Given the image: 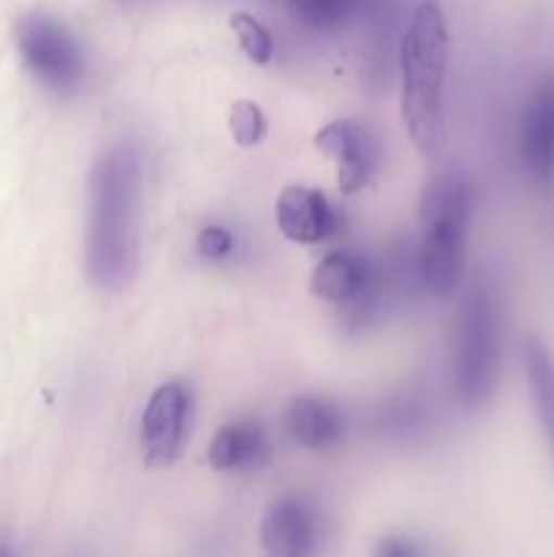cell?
Listing matches in <instances>:
<instances>
[{
    "mask_svg": "<svg viewBox=\"0 0 554 557\" xmlns=\"http://www.w3.org/2000/svg\"><path fill=\"white\" fill-rule=\"evenodd\" d=\"M228 128L237 145L253 147L266 136V114L253 101H237L231 107V117H228Z\"/></svg>",
    "mask_w": 554,
    "mask_h": 557,
    "instance_id": "obj_17",
    "label": "cell"
},
{
    "mask_svg": "<svg viewBox=\"0 0 554 557\" xmlns=\"http://www.w3.org/2000/svg\"><path fill=\"white\" fill-rule=\"evenodd\" d=\"M266 457V435L259 424H226L210 444V462L215 471H248Z\"/></svg>",
    "mask_w": 554,
    "mask_h": 557,
    "instance_id": "obj_13",
    "label": "cell"
},
{
    "mask_svg": "<svg viewBox=\"0 0 554 557\" xmlns=\"http://www.w3.org/2000/svg\"><path fill=\"white\" fill-rule=\"evenodd\" d=\"M378 555H386V557H407V555H416V549L411 547V544H383V547L378 549Z\"/></svg>",
    "mask_w": 554,
    "mask_h": 557,
    "instance_id": "obj_19",
    "label": "cell"
},
{
    "mask_svg": "<svg viewBox=\"0 0 554 557\" xmlns=\"http://www.w3.org/2000/svg\"><path fill=\"white\" fill-rule=\"evenodd\" d=\"M500 370V308L487 281L467 288L456 332V395L467 408L489 403Z\"/></svg>",
    "mask_w": 554,
    "mask_h": 557,
    "instance_id": "obj_4",
    "label": "cell"
},
{
    "mask_svg": "<svg viewBox=\"0 0 554 557\" xmlns=\"http://www.w3.org/2000/svg\"><path fill=\"white\" fill-rule=\"evenodd\" d=\"M315 147L337 161V180L345 194H356L373 180L380 147L373 131L353 120H335L315 134Z\"/></svg>",
    "mask_w": 554,
    "mask_h": 557,
    "instance_id": "obj_7",
    "label": "cell"
},
{
    "mask_svg": "<svg viewBox=\"0 0 554 557\" xmlns=\"http://www.w3.org/2000/svg\"><path fill=\"white\" fill-rule=\"evenodd\" d=\"M470 185L462 174H438L424 188L418 215H421V253H418V272L429 292L451 294L459 283L465 267V239L470 223Z\"/></svg>",
    "mask_w": 554,
    "mask_h": 557,
    "instance_id": "obj_3",
    "label": "cell"
},
{
    "mask_svg": "<svg viewBox=\"0 0 554 557\" xmlns=\"http://www.w3.org/2000/svg\"><path fill=\"white\" fill-rule=\"evenodd\" d=\"M234 36H237L242 52L253 60L255 65H266L272 60V33L261 25L255 16L244 14V11H237V14L228 20Z\"/></svg>",
    "mask_w": 554,
    "mask_h": 557,
    "instance_id": "obj_16",
    "label": "cell"
},
{
    "mask_svg": "<svg viewBox=\"0 0 554 557\" xmlns=\"http://www.w3.org/2000/svg\"><path fill=\"white\" fill-rule=\"evenodd\" d=\"M445 60L449 33L443 11L427 0L413 11L400 41V114L424 156H440L449 139L443 117Z\"/></svg>",
    "mask_w": 554,
    "mask_h": 557,
    "instance_id": "obj_2",
    "label": "cell"
},
{
    "mask_svg": "<svg viewBox=\"0 0 554 557\" xmlns=\"http://www.w3.org/2000/svg\"><path fill=\"white\" fill-rule=\"evenodd\" d=\"M521 158L538 180L554 174V82L532 96L521 123Z\"/></svg>",
    "mask_w": 554,
    "mask_h": 557,
    "instance_id": "obj_10",
    "label": "cell"
},
{
    "mask_svg": "<svg viewBox=\"0 0 554 557\" xmlns=\"http://www.w3.org/2000/svg\"><path fill=\"white\" fill-rule=\"evenodd\" d=\"M369 270L358 256L329 253L315 264L310 277V292L335 305L356 302L367 294Z\"/></svg>",
    "mask_w": 554,
    "mask_h": 557,
    "instance_id": "obj_12",
    "label": "cell"
},
{
    "mask_svg": "<svg viewBox=\"0 0 554 557\" xmlns=\"http://www.w3.org/2000/svg\"><path fill=\"white\" fill-rule=\"evenodd\" d=\"M286 430L304 449H329L340 444L345 433V419L318 397H297L286 411Z\"/></svg>",
    "mask_w": 554,
    "mask_h": 557,
    "instance_id": "obj_11",
    "label": "cell"
},
{
    "mask_svg": "<svg viewBox=\"0 0 554 557\" xmlns=\"http://www.w3.org/2000/svg\"><path fill=\"white\" fill-rule=\"evenodd\" d=\"M320 539L318 515L302 498H277L261 517V547L272 557H307Z\"/></svg>",
    "mask_w": 554,
    "mask_h": 557,
    "instance_id": "obj_8",
    "label": "cell"
},
{
    "mask_svg": "<svg viewBox=\"0 0 554 557\" xmlns=\"http://www.w3.org/2000/svg\"><path fill=\"white\" fill-rule=\"evenodd\" d=\"M139 250V161L130 147L103 152L90 172L87 275L101 288H119L136 270Z\"/></svg>",
    "mask_w": 554,
    "mask_h": 557,
    "instance_id": "obj_1",
    "label": "cell"
},
{
    "mask_svg": "<svg viewBox=\"0 0 554 557\" xmlns=\"http://www.w3.org/2000/svg\"><path fill=\"white\" fill-rule=\"evenodd\" d=\"M190 413V392L179 381L158 386L147 400L139 424L141 460L150 468H166L177 460Z\"/></svg>",
    "mask_w": 554,
    "mask_h": 557,
    "instance_id": "obj_6",
    "label": "cell"
},
{
    "mask_svg": "<svg viewBox=\"0 0 554 557\" xmlns=\"http://www.w3.org/2000/svg\"><path fill=\"white\" fill-rule=\"evenodd\" d=\"M275 218L280 232L299 245L320 243L337 226V215L329 199L307 185H288L277 199Z\"/></svg>",
    "mask_w": 554,
    "mask_h": 557,
    "instance_id": "obj_9",
    "label": "cell"
},
{
    "mask_svg": "<svg viewBox=\"0 0 554 557\" xmlns=\"http://www.w3.org/2000/svg\"><path fill=\"white\" fill-rule=\"evenodd\" d=\"M293 16L313 30H337L356 9V0H288Z\"/></svg>",
    "mask_w": 554,
    "mask_h": 557,
    "instance_id": "obj_15",
    "label": "cell"
},
{
    "mask_svg": "<svg viewBox=\"0 0 554 557\" xmlns=\"http://www.w3.org/2000/svg\"><path fill=\"white\" fill-rule=\"evenodd\" d=\"M16 41L33 74L52 90H74L85 76V54L79 41L52 16H25L16 30Z\"/></svg>",
    "mask_w": 554,
    "mask_h": 557,
    "instance_id": "obj_5",
    "label": "cell"
},
{
    "mask_svg": "<svg viewBox=\"0 0 554 557\" xmlns=\"http://www.w3.org/2000/svg\"><path fill=\"white\" fill-rule=\"evenodd\" d=\"M196 248H199V253L206 256V259H223V256L231 253L234 237L228 228L206 226L201 228L199 239H196Z\"/></svg>",
    "mask_w": 554,
    "mask_h": 557,
    "instance_id": "obj_18",
    "label": "cell"
},
{
    "mask_svg": "<svg viewBox=\"0 0 554 557\" xmlns=\"http://www.w3.org/2000/svg\"><path fill=\"white\" fill-rule=\"evenodd\" d=\"M521 359H525L527 386H530L538 419L554 444V357L543 348V343L527 341L521 348Z\"/></svg>",
    "mask_w": 554,
    "mask_h": 557,
    "instance_id": "obj_14",
    "label": "cell"
}]
</instances>
